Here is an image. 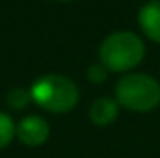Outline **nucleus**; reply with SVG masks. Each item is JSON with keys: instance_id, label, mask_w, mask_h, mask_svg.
I'll return each instance as SVG.
<instances>
[{"instance_id": "nucleus-1", "label": "nucleus", "mask_w": 160, "mask_h": 158, "mask_svg": "<svg viewBox=\"0 0 160 158\" xmlns=\"http://www.w3.org/2000/svg\"><path fill=\"white\" fill-rule=\"evenodd\" d=\"M32 102L50 114H67L80 101L78 86L63 75H43L30 86Z\"/></svg>"}, {"instance_id": "nucleus-2", "label": "nucleus", "mask_w": 160, "mask_h": 158, "mask_svg": "<svg viewBox=\"0 0 160 158\" xmlns=\"http://www.w3.org/2000/svg\"><path fill=\"white\" fill-rule=\"evenodd\" d=\"M116 101L136 114L153 112L160 104V82L145 73H127L116 84Z\"/></svg>"}, {"instance_id": "nucleus-3", "label": "nucleus", "mask_w": 160, "mask_h": 158, "mask_svg": "<svg viewBox=\"0 0 160 158\" xmlns=\"http://www.w3.org/2000/svg\"><path fill=\"white\" fill-rule=\"evenodd\" d=\"M145 45L132 32H114L99 47V62L110 73H127L142 63Z\"/></svg>"}, {"instance_id": "nucleus-4", "label": "nucleus", "mask_w": 160, "mask_h": 158, "mask_svg": "<svg viewBox=\"0 0 160 158\" xmlns=\"http://www.w3.org/2000/svg\"><path fill=\"white\" fill-rule=\"evenodd\" d=\"M15 138L26 147H41L50 138V126L41 116H26L17 123Z\"/></svg>"}, {"instance_id": "nucleus-5", "label": "nucleus", "mask_w": 160, "mask_h": 158, "mask_svg": "<svg viewBox=\"0 0 160 158\" xmlns=\"http://www.w3.org/2000/svg\"><path fill=\"white\" fill-rule=\"evenodd\" d=\"M119 117V104L112 97H99L89 106V119L97 126H108Z\"/></svg>"}, {"instance_id": "nucleus-6", "label": "nucleus", "mask_w": 160, "mask_h": 158, "mask_svg": "<svg viewBox=\"0 0 160 158\" xmlns=\"http://www.w3.org/2000/svg\"><path fill=\"white\" fill-rule=\"evenodd\" d=\"M138 24L142 32L155 43H160V2H149L138 11Z\"/></svg>"}, {"instance_id": "nucleus-7", "label": "nucleus", "mask_w": 160, "mask_h": 158, "mask_svg": "<svg viewBox=\"0 0 160 158\" xmlns=\"http://www.w3.org/2000/svg\"><path fill=\"white\" fill-rule=\"evenodd\" d=\"M6 102H8V106L11 110H24L32 102L30 89H24V87H13V89H9V93L6 97Z\"/></svg>"}, {"instance_id": "nucleus-8", "label": "nucleus", "mask_w": 160, "mask_h": 158, "mask_svg": "<svg viewBox=\"0 0 160 158\" xmlns=\"http://www.w3.org/2000/svg\"><path fill=\"white\" fill-rule=\"evenodd\" d=\"M15 128H17V125L13 123L11 116L0 110V151L6 149V147L13 141V138H15Z\"/></svg>"}, {"instance_id": "nucleus-9", "label": "nucleus", "mask_w": 160, "mask_h": 158, "mask_svg": "<svg viewBox=\"0 0 160 158\" xmlns=\"http://www.w3.org/2000/svg\"><path fill=\"white\" fill-rule=\"evenodd\" d=\"M108 69L101 63V62H97V63H91L89 67H88V73H86V77L88 80L91 82V84H102V82H106L108 78Z\"/></svg>"}, {"instance_id": "nucleus-10", "label": "nucleus", "mask_w": 160, "mask_h": 158, "mask_svg": "<svg viewBox=\"0 0 160 158\" xmlns=\"http://www.w3.org/2000/svg\"><path fill=\"white\" fill-rule=\"evenodd\" d=\"M58 2H67V0H58Z\"/></svg>"}, {"instance_id": "nucleus-11", "label": "nucleus", "mask_w": 160, "mask_h": 158, "mask_svg": "<svg viewBox=\"0 0 160 158\" xmlns=\"http://www.w3.org/2000/svg\"><path fill=\"white\" fill-rule=\"evenodd\" d=\"M151 2H160V0H151Z\"/></svg>"}]
</instances>
